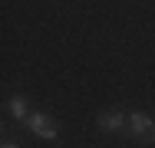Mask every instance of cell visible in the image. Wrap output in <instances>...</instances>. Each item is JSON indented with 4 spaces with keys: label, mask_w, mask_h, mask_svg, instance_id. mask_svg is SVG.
<instances>
[{
    "label": "cell",
    "mask_w": 155,
    "mask_h": 148,
    "mask_svg": "<svg viewBox=\"0 0 155 148\" xmlns=\"http://www.w3.org/2000/svg\"><path fill=\"white\" fill-rule=\"evenodd\" d=\"M129 135L139 145H155V118L149 112H129Z\"/></svg>",
    "instance_id": "1"
},
{
    "label": "cell",
    "mask_w": 155,
    "mask_h": 148,
    "mask_svg": "<svg viewBox=\"0 0 155 148\" xmlns=\"http://www.w3.org/2000/svg\"><path fill=\"white\" fill-rule=\"evenodd\" d=\"M0 148H20V145H17V142H3Z\"/></svg>",
    "instance_id": "5"
},
{
    "label": "cell",
    "mask_w": 155,
    "mask_h": 148,
    "mask_svg": "<svg viewBox=\"0 0 155 148\" xmlns=\"http://www.w3.org/2000/svg\"><path fill=\"white\" fill-rule=\"evenodd\" d=\"M23 125L30 128L36 138H46V142H56V138H60V125H56V118L46 115V112H33Z\"/></svg>",
    "instance_id": "2"
},
{
    "label": "cell",
    "mask_w": 155,
    "mask_h": 148,
    "mask_svg": "<svg viewBox=\"0 0 155 148\" xmlns=\"http://www.w3.org/2000/svg\"><path fill=\"white\" fill-rule=\"evenodd\" d=\"M99 128L102 132H125L129 128V115L125 112H119V109H109V112H99Z\"/></svg>",
    "instance_id": "3"
},
{
    "label": "cell",
    "mask_w": 155,
    "mask_h": 148,
    "mask_svg": "<svg viewBox=\"0 0 155 148\" xmlns=\"http://www.w3.org/2000/svg\"><path fill=\"white\" fill-rule=\"evenodd\" d=\"M7 112L17 118V122H27V118L33 115V112H30V102H27V95H13V99L7 102Z\"/></svg>",
    "instance_id": "4"
}]
</instances>
